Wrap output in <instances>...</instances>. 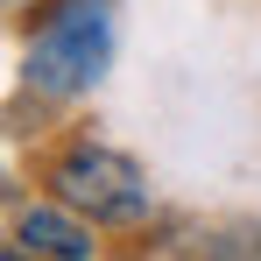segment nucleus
Here are the masks:
<instances>
[{
    "label": "nucleus",
    "instance_id": "nucleus-1",
    "mask_svg": "<svg viewBox=\"0 0 261 261\" xmlns=\"http://www.w3.org/2000/svg\"><path fill=\"white\" fill-rule=\"evenodd\" d=\"M113 64V0H49L29 29L21 85L36 99H78Z\"/></svg>",
    "mask_w": 261,
    "mask_h": 261
},
{
    "label": "nucleus",
    "instance_id": "nucleus-2",
    "mask_svg": "<svg viewBox=\"0 0 261 261\" xmlns=\"http://www.w3.org/2000/svg\"><path fill=\"white\" fill-rule=\"evenodd\" d=\"M49 191L71 205V212H85L92 226H141L148 219V176L134 155L120 148H106V141H71L57 163H49Z\"/></svg>",
    "mask_w": 261,
    "mask_h": 261
},
{
    "label": "nucleus",
    "instance_id": "nucleus-3",
    "mask_svg": "<svg viewBox=\"0 0 261 261\" xmlns=\"http://www.w3.org/2000/svg\"><path fill=\"white\" fill-rule=\"evenodd\" d=\"M14 247H21V254H49V261H92L99 240H92L85 212H71V205L57 198V205H29V212H21Z\"/></svg>",
    "mask_w": 261,
    "mask_h": 261
},
{
    "label": "nucleus",
    "instance_id": "nucleus-4",
    "mask_svg": "<svg viewBox=\"0 0 261 261\" xmlns=\"http://www.w3.org/2000/svg\"><path fill=\"white\" fill-rule=\"evenodd\" d=\"M205 254H261V226H219L205 233Z\"/></svg>",
    "mask_w": 261,
    "mask_h": 261
},
{
    "label": "nucleus",
    "instance_id": "nucleus-5",
    "mask_svg": "<svg viewBox=\"0 0 261 261\" xmlns=\"http://www.w3.org/2000/svg\"><path fill=\"white\" fill-rule=\"evenodd\" d=\"M7 254H21V247H7V240H0V261H7Z\"/></svg>",
    "mask_w": 261,
    "mask_h": 261
}]
</instances>
